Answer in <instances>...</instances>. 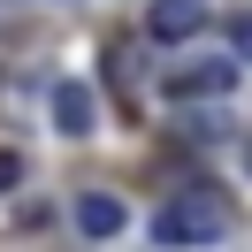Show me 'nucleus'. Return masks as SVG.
<instances>
[{
	"mask_svg": "<svg viewBox=\"0 0 252 252\" xmlns=\"http://www.w3.org/2000/svg\"><path fill=\"white\" fill-rule=\"evenodd\" d=\"M16 184H23V153H16V145H0V199H8Z\"/></svg>",
	"mask_w": 252,
	"mask_h": 252,
	"instance_id": "obj_6",
	"label": "nucleus"
},
{
	"mask_svg": "<svg viewBox=\"0 0 252 252\" xmlns=\"http://www.w3.org/2000/svg\"><path fill=\"white\" fill-rule=\"evenodd\" d=\"M229 221H237V199H229V191L184 184V191L153 214V237H160V245H214V237H229Z\"/></svg>",
	"mask_w": 252,
	"mask_h": 252,
	"instance_id": "obj_1",
	"label": "nucleus"
},
{
	"mask_svg": "<svg viewBox=\"0 0 252 252\" xmlns=\"http://www.w3.org/2000/svg\"><path fill=\"white\" fill-rule=\"evenodd\" d=\"M160 84H168V99H221L237 84V62H221V54H214V62H184V69H168Z\"/></svg>",
	"mask_w": 252,
	"mask_h": 252,
	"instance_id": "obj_2",
	"label": "nucleus"
},
{
	"mask_svg": "<svg viewBox=\"0 0 252 252\" xmlns=\"http://www.w3.org/2000/svg\"><path fill=\"white\" fill-rule=\"evenodd\" d=\"M54 130L62 138H92V92L84 84H54Z\"/></svg>",
	"mask_w": 252,
	"mask_h": 252,
	"instance_id": "obj_5",
	"label": "nucleus"
},
{
	"mask_svg": "<svg viewBox=\"0 0 252 252\" xmlns=\"http://www.w3.org/2000/svg\"><path fill=\"white\" fill-rule=\"evenodd\" d=\"M199 23H206V8H199V0H153V16H145V31H153L160 46H176V38H191Z\"/></svg>",
	"mask_w": 252,
	"mask_h": 252,
	"instance_id": "obj_3",
	"label": "nucleus"
},
{
	"mask_svg": "<svg viewBox=\"0 0 252 252\" xmlns=\"http://www.w3.org/2000/svg\"><path fill=\"white\" fill-rule=\"evenodd\" d=\"M229 46H237V54L252 62V16H237V23H229Z\"/></svg>",
	"mask_w": 252,
	"mask_h": 252,
	"instance_id": "obj_7",
	"label": "nucleus"
},
{
	"mask_svg": "<svg viewBox=\"0 0 252 252\" xmlns=\"http://www.w3.org/2000/svg\"><path fill=\"white\" fill-rule=\"evenodd\" d=\"M123 221H130V206L115 199V191H84V199H77V229L84 237H115Z\"/></svg>",
	"mask_w": 252,
	"mask_h": 252,
	"instance_id": "obj_4",
	"label": "nucleus"
}]
</instances>
